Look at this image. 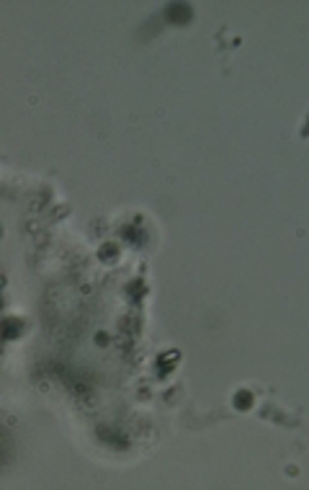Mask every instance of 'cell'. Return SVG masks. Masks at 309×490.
Here are the masks:
<instances>
[{"label": "cell", "instance_id": "cell-1", "mask_svg": "<svg viewBox=\"0 0 309 490\" xmlns=\"http://www.w3.org/2000/svg\"><path fill=\"white\" fill-rule=\"evenodd\" d=\"M168 16H170V21H175V24H183V21H188L191 10L183 8V5H173V8L168 10Z\"/></svg>", "mask_w": 309, "mask_h": 490}]
</instances>
